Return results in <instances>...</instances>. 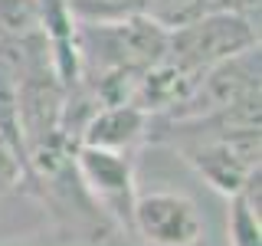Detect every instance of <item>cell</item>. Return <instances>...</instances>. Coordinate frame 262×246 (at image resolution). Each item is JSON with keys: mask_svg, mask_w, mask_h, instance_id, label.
Masks as SVG:
<instances>
[{"mask_svg": "<svg viewBox=\"0 0 262 246\" xmlns=\"http://www.w3.org/2000/svg\"><path fill=\"white\" fill-rule=\"evenodd\" d=\"M229 217H226V236L229 246H262V171L246 180L239 194L226 197Z\"/></svg>", "mask_w": 262, "mask_h": 246, "instance_id": "cell-8", "label": "cell"}, {"mask_svg": "<svg viewBox=\"0 0 262 246\" xmlns=\"http://www.w3.org/2000/svg\"><path fill=\"white\" fill-rule=\"evenodd\" d=\"M0 191H30L27 161L4 135H0Z\"/></svg>", "mask_w": 262, "mask_h": 246, "instance_id": "cell-10", "label": "cell"}, {"mask_svg": "<svg viewBox=\"0 0 262 246\" xmlns=\"http://www.w3.org/2000/svg\"><path fill=\"white\" fill-rule=\"evenodd\" d=\"M76 171L92 197V203L112 220L115 230L131 233V210H135V154H118V151H102V148L76 145Z\"/></svg>", "mask_w": 262, "mask_h": 246, "instance_id": "cell-3", "label": "cell"}, {"mask_svg": "<svg viewBox=\"0 0 262 246\" xmlns=\"http://www.w3.org/2000/svg\"><path fill=\"white\" fill-rule=\"evenodd\" d=\"M147 121H151V115H144L131 102L102 105L82 125L79 145L102 148V151H118V154H135L147 141Z\"/></svg>", "mask_w": 262, "mask_h": 246, "instance_id": "cell-7", "label": "cell"}, {"mask_svg": "<svg viewBox=\"0 0 262 246\" xmlns=\"http://www.w3.org/2000/svg\"><path fill=\"white\" fill-rule=\"evenodd\" d=\"M76 23H112L144 13L147 0H62Z\"/></svg>", "mask_w": 262, "mask_h": 246, "instance_id": "cell-9", "label": "cell"}, {"mask_svg": "<svg viewBox=\"0 0 262 246\" xmlns=\"http://www.w3.org/2000/svg\"><path fill=\"white\" fill-rule=\"evenodd\" d=\"M131 236H141L147 246H200L203 220L187 194L138 191L131 210Z\"/></svg>", "mask_w": 262, "mask_h": 246, "instance_id": "cell-6", "label": "cell"}, {"mask_svg": "<svg viewBox=\"0 0 262 246\" xmlns=\"http://www.w3.org/2000/svg\"><path fill=\"white\" fill-rule=\"evenodd\" d=\"M252 46H259V23L256 20H246L239 13L210 10L190 23H180V27L167 30L164 59H170L187 72L203 76L216 63H226L236 53H246Z\"/></svg>", "mask_w": 262, "mask_h": 246, "instance_id": "cell-2", "label": "cell"}, {"mask_svg": "<svg viewBox=\"0 0 262 246\" xmlns=\"http://www.w3.org/2000/svg\"><path fill=\"white\" fill-rule=\"evenodd\" d=\"M180 158L200 174L216 194L233 197L246 187V180L259 174V128L252 131H233V135H216L203 141L184 145Z\"/></svg>", "mask_w": 262, "mask_h": 246, "instance_id": "cell-4", "label": "cell"}, {"mask_svg": "<svg viewBox=\"0 0 262 246\" xmlns=\"http://www.w3.org/2000/svg\"><path fill=\"white\" fill-rule=\"evenodd\" d=\"M249 95H259V46L236 53L233 59L216 63L200 76V82L190 89V95L170 109L167 115H158L161 121H190L203 115L223 112L229 105L243 102Z\"/></svg>", "mask_w": 262, "mask_h": 246, "instance_id": "cell-5", "label": "cell"}, {"mask_svg": "<svg viewBox=\"0 0 262 246\" xmlns=\"http://www.w3.org/2000/svg\"><path fill=\"white\" fill-rule=\"evenodd\" d=\"M164 49H167V30L147 13L112 23H76L79 82L108 76L135 79L147 66L164 59Z\"/></svg>", "mask_w": 262, "mask_h": 246, "instance_id": "cell-1", "label": "cell"}]
</instances>
